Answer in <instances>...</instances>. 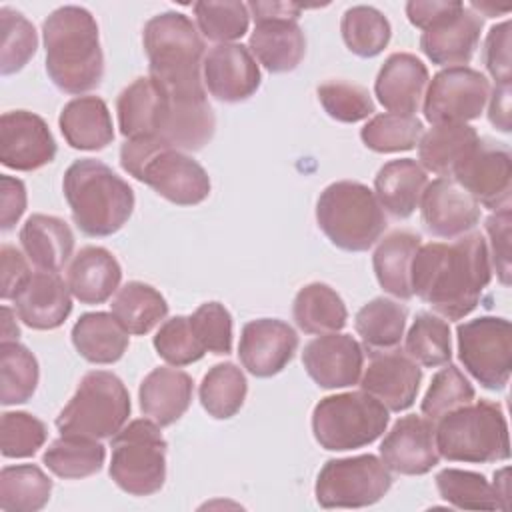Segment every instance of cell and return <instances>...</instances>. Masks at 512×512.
Returning <instances> with one entry per match:
<instances>
[{"label":"cell","instance_id":"680465c9","mask_svg":"<svg viewBox=\"0 0 512 512\" xmlns=\"http://www.w3.org/2000/svg\"><path fill=\"white\" fill-rule=\"evenodd\" d=\"M26 210V186L20 178L0 176V228L12 230Z\"/></svg>","mask_w":512,"mask_h":512},{"label":"cell","instance_id":"52a82bcc","mask_svg":"<svg viewBox=\"0 0 512 512\" xmlns=\"http://www.w3.org/2000/svg\"><path fill=\"white\" fill-rule=\"evenodd\" d=\"M132 404L124 382L108 370H92L82 376L74 396L56 416L60 434L104 440L116 436Z\"/></svg>","mask_w":512,"mask_h":512},{"label":"cell","instance_id":"3957f363","mask_svg":"<svg viewBox=\"0 0 512 512\" xmlns=\"http://www.w3.org/2000/svg\"><path fill=\"white\" fill-rule=\"evenodd\" d=\"M148 76L170 98H204V40L198 26L182 12L152 16L142 30Z\"/></svg>","mask_w":512,"mask_h":512},{"label":"cell","instance_id":"836d02e7","mask_svg":"<svg viewBox=\"0 0 512 512\" xmlns=\"http://www.w3.org/2000/svg\"><path fill=\"white\" fill-rule=\"evenodd\" d=\"M166 94L150 76H140L128 84L116 98V116L120 134L128 138L154 136L164 110Z\"/></svg>","mask_w":512,"mask_h":512},{"label":"cell","instance_id":"ffe728a7","mask_svg":"<svg viewBox=\"0 0 512 512\" xmlns=\"http://www.w3.org/2000/svg\"><path fill=\"white\" fill-rule=\"evenodd\" d=\"M204 88L220 102L248 100L260 88V68L248 46L238 42L216 44L204 56Z\"/></svg>","mask_w":512,"mask_h":512},{"label":"cell","instance_id":"d6986e66","mask_svg":"<svg viewBox=\"0 0 512 512\" xmlns=\"http://www.w3.org/2000/svg\"><path fill=\"white\" fill-rule=\"evenodd\" d=\"M380 460L404 476L430 472L440 460L434 422L416 414L398 418L380 444Z\"/></svg>","mask_w":512,"mask_h":512},{"label":"cell","instance_id":"681fc988","mask_svg":"<svg viewBox=\"0 0 512 512\" xmlns=\"http://www.w3.org/2000/svg\"><path fill=\"white\" fill-rule=\"evenodd\" d=\"M476 398V390L464 372L454 364H444L434 376L420 402V412L430 422H438L448 412L470 404Z\"/></svg>","mask_w":512,"mask_h":512},{"label":"cell","instance_id":"7c38bea8","mask_svg":"<svg viewBox=\"0 0 512 512\" xmlns=\"http://www.w3.org/2000/svg\"><path fill=\"white\" fill-rule=\"evenodd\" d=\"M490 98L488 78L470 66H448L432 76L422 112L434 124H466L480 118Z\"/></svg>","mask_w":512,"mask_h":512},{"label":"cell","instance_id":"f1b7e54d","mask_svg":"<svg viewBox=\"0 0 512 512\" xmlns=\"http://www.w3.org/2000/svg\"><path fill=\"white\" fill-rule=\"evenodd\" d=\"M60 132L74 150L96 152L112 144L114 126L106 102L98 96H76L58 116Z\"/></svg>","mask_w":512,"mask_h":512},{"label":"cell","instance_id":"8d00e7d4","mask_svg":"<svg viewBox=\"0 0 512 512\" xmlns=\"http://www.w3.org/2000/svg\"><path fill=\"white\" fill-rule=\"evenodd\" d=\"M408 310L404 304L378 296L366 302L354 318V328L362 338L364 348L370 352H386L394 350L402 338L406 328Z\"/></svg>","mask_w":512,"mask_h":512},{"label":"cell","instance_id":"7a4b0ae2","mask_svg":"<svg viewBox=\"0 0 512 512\" xmlns=\"http://www.w3.org/2000/svg\"><path fill=\"white\" fill-rule=\"evenodd\" d=\"M46 72L66 94H84L100 86L104 54L94 16L82 6H60L42 22Z\"/></svg>","mask_w":512,"mask_h":512},{"label":"cell","instance_id":"60d3db41","mask_svg":"<svg viewBox=\"0 0 512 512\" xmlns=\"http://www.w3.org/2000/svg\"><path fill=\"white\" fill-rule=\"evenodd\" d=\"M52 494V480L36 464L4 466L0 472V508L4 512L42 510Z\"/></svg>","mask_w":512,"mask_h":512},{"label":"cell","instance_id":"ac0fdd59","mask_svg":"<svg viewBox=\"0 0 512 512\" xmlns=\"http://www.w3.org/2000/svg\"><path fill=\"white\" fill-rule=\"evenodd\" d=\"M302 364L320 388H348L362 376L364 348L350 334H320L304 346Z\"/></svg>","mask_w":512,"mask_h":512},{"label":"cell","instance_id":"4316f807","mask_svg":"<svg viewBox=\"0 0 512 512\" xmlns=\"http://www.w3.org/2000/svg\"><path fill=\"white\" fill-rule=\"evenodd\" d=\"M248 50L268 72L284 74L298 68L306 54V38L296 20L290 18H264L248 40Z\"/></svg>","mask_w":512,"mask_h":512},{"label":"cell","instance_id":"8fae6325","mask_svg":"<svg viewBox=\"0 0 512 512\" xmlns=\"http://www.w3.org/2000/svg\"><path fill=\"white\" fill-rule=\"evenodd\" d=\"M458 358L486 390H502L512 370V326L502 316H480L458 324Z\"/></svg>","mask_w":512,"mask_h":512},{"label":"cell","instance_id":"7bdbcfd3","mask_svg":"<svg viewBox=\"0 0 512 512\" xmlns=\"http://www.w3.org/2000/svg\"><path fill=\"white\" fill-rule=\"evenodd\" d=\"M340 32L352 54L360 58H374L388 46L392 26L378 8L358 4L342 14Z\"/></svg>","mask_w":512,"mask_h":512},{"label":"cell","instance_id":"6f0895ef","mask_svg":"<svg viewBox=\"0 0 512 512\" xmlns=\"http://www.w3.org/2000/svg\"><path fill=\"white\" fill-rule=\"evenodd\" d=\"M0 270H2L0 296H2V300H14V296L20 292V288L32 276L30 266L18 248H14L10 244H2Z\"/></svg>","mask_w":512,"mask_h":512},{"label":"cell","instance_id":"816d5d0a","mask_svg":"<svg viewBox=\"0 0 512 512\" xmlns=\"http://www.w3.org/2000/svg\"><path fill=\"white\" fill-rule=\"evenodd\" d=\"M46 424L28 412H4L0 420V450L4 458H30L46 442Z\"/></svg>","mask_w":512,"mask_h":512},{"label":"cell","instance_id":"c3c4849f","mask_svg":"<svg viewBox=\"0 0 512 512\" xmlns=\"http://www.w3.org/2000/svg\"><path fill=\"white\" fill-rule=\"evenodd\" d=\"M38 36L34 24L18 10L0 8V72L2 76L22 70L36 54Z\"/></svg>","mask_w":512,"mask_h":512},{"label":"cell","instance_id":"d4e9b609","mask_svg":"<svg viewBox=\"0 0 512 512\" xmlns=\"http://www.w3.org/2000/svg\"><path fill=\"white\" fill-rule=\"evenodd\" d=\"M216 118L208 98H170L166 96L156 138L166 146L196 152L214 136Z\"/></svg>","mask_w":512,"mask_h":512},{"label":"cell","instance_id":"b9f144b4","mask_svg":"<svg viewBox=\"0 0 512 512\" xmlns=\"http://www.w3.org/2000/svg\"><path fill=\"white\" fill-rule=\"evenodd\" d=\"M248 382L234 362L214 364L202 378L198 396L208 416L216 420L232 418L244 404Z\"/></svg>","mask_w":512,"mask_h":512},{"label":"cell","instance_id":"f907efd6","mask_svg":"<svg viewBox=\"0 0 512 512\" xmlns=\"http://www.w3.org/2000/svg\"><path fill=\"white\" fill-rule=\"evenodd\" d=\"M316 92L324 112L338 122L354 124L374 114V100L360 84L334 78L322 82Z\"/></svg>","mask_w":512,"mask_h":512},{"label":"cell","instance_id":"d590c367","mask_svg":"<svg viewBox=\"0 0 512 512\" xmlns=\"http://www.w3.org/2000/svg\"><path fill=\"white\" fill-rule=\"evenodd\" d=\"M292 316L304 334L320 336L340 332L346 326L348 310L332 286L310 282L298 290L292 304Z\"/></svg>","mask_w":512,"mask_h":512},{"label":"cell","instance_id":"2e32d148","mask_svg":"<svg viewBox=\"0 0 512 512\" xmlns=\"http://www.w3.org/2000/svg\"><path fill=\"white\" fill-rule=\"evenodd\" d=\"M56 156V140L34 112L10 110L0 118V162L16 172H34Z\"/></svg>","mask_w":512,"mask_h":512},{"label":"cell","instance_id":"603a6c76","mask_svg":"<svg viewBox=\"0 0 512 512\" xmlns=\"http://www.w3.org/2000/svg\"><path fill=\"white\" fill-rule=\"evenodd\" d=\"M12 302L18 318L34 330H54L72 312V292L58 272H32Z\"/></svg>","mask_w":512,"mask_h":512},{"label":"cell","instance_id":"8992f818","mask_svg":"<svg viewBox=\"0 0 512 512\" xmlns=\"http://www.w3.org/2000/svg\"><path fill=\"white\" fill-rule=\"evenodd\" d=\"M316 222L324 236L346 252L372 248L386 230V216L374 192L354 180L332 182L320 192Z\"/></svg>","mask_w":512,"mask_h":512},{"label":"cell","instance_id":"9a60e30c","mask_svg":"<svg viewBox=\"0 0 512 512\" xmlns=\"http://www.w3.org/2000/svg\"><path fill=\"white\" fill-rule=\"evenodd\" d=\"M482 16L464 2L452 8L422 30L420 50L438 66H466L480 42Z\"/></svg>","mask_w":512,"mask_h":512},{"label":"cell","instance_id":"7402d4cb","mask_svg":"<svg viewBox=\"0 0 512 512\" xmlns=\"http://www.w3.org/2000/svg\"><path fill=\"white\" fill-rule=\"evenodd\" d=\"M418 208L426 230L438 238H460L480 222L478 202L452 178L428 182Z\"/></svg>","mask_w":512,"mask_h":512},{"label":"cell","instance_id":"f6af8a7d","mask_svg":"<svg viewBox=\"0 0 512 512\" xmlns=\"http://www.w3.org/2000/svg\"><path fill=\"white\" fill-rule=\"evenodd\" d=\"M36 356L16 342H0V402L4 406L28 402L38 386Z\"/></svg>","mask_w":512,"mask_h":512},{"label":"cell","instance_id":"5b68a950","mask_svg":"<svg viewBox=\"0 0 512 512\" xmlns=\"http://www.w3.org/2000/svg\"><path fill=\"white\" fill-rule=\"evenodd\" d=\"M438 454L450 462L490 464L510 456L508 422L502 406L492 400H472L438 420Z\"/></svg>","mask_w":512,"mask_h":512},{"label":"cell","instance_id":"94428289","mask_svg":"<svg viewBox=\"0 0 512 512\" xmlns=\"http://www.w3.org/2000/svg\"><path fill=\"white\" fill-rule=\"evenodd\" d=\"M302 10L304 8L294 2H250L248 4V12L254 18V22L264 18H290L298 22Z\"/></svg>","mask_w":512,"mask_h":512},{"label":"cell","instance_id":"44dd1931","mask_svg":"<svg viewBox=\"0 0 512 512\" xmlns=\"http://www.w3.org/2000/svg\"><path fill=\"white\" fill-rule=\"evenodd\" d=\"M298 350L296 330L280 318H258L244 324L238 356L242 366L256 378L282 372Z\"/></svg>","mask_w":512,"mask_h":512},{"label":"cell","instance_id":"277c9868","mask_svg":"<svg viewBox=\"0 0 512 512\" xmlns=\"http://www.w3.org/2000/svg\"><path fill=\"white\" fill-rule=\"evenodd\" d=\"M62 190L74 224L92 238L116 234L132 216L136 202L130 184L96 158L72 162L64 172Z\"/></svg>","mask_w":512,"mask_h":512},{"label":"cell","instance_id":"bcb514c9","mask_svg":"<svg viewBox=\"0 0 512 512\" xmlns=\"http://www.w3.org/2000/svg\"><path fill=\"white\" fill-rule=\"evenodd\" d=\"M424 134V124L416 116L406 114H376L360 130V138L366 148L390 154L406 152L418 146L420 136Z\"/></svg>","mask_w":512,"mask_h":512},{"label":"cell","instance_id":"e575fe53","mask_svg":"<svg viewBox=\"0 0 512 512\" xmlns=\"http://www.w3.org/2000/svg\"><path fill=\"white\" fill-rule=\"evenodd\" d=\"M420 244L422 238L410 230H394L378 242L372 254V266L384 292L400 300L414 296L410 286V266Z\"/></svg>","mask_w":512,"mask_h":512},{"label":"cell","instance_id":"ba28073f","mask_svg":"<svg viewBox=\"0 0 512 512\" xmlns=\"http://www.w3.org/2000/svg\"><path fill=\"white\" fill-rule=\"evenodd\" d=\"M388 408L364 390L322 398L312 410V434L330 452L364 448L388 426Z\"/></svg>","mask_w":512,"mask_h":512},{"label":"cell","instance_id":"f35d334b","mask_svg":"<svg viewBox=\"0 0 512 512\" xmlns=\"http://www.w3.org/2000/svg\"><path fill=\"white\" fill-rule=\"evenodd\" d=\"M106 460V448L100 440L62 434L42 454V464L58 478L82 480L100 472Z\"/></svg>","mask_w":512,"mask_h":512},{"label":"cell","instance_id":"f546056e","mask_svg":"<svg viewBox=\"0 0 512 512\" xmlns=\"http://www.w3.org/2000/svg\"><path fill=\"white\" fill-rule=\"evenodd\" d=\"M20 246L38 270L60 272L72 258L74 234L58 216L32 214L20 228Z\"/></svg>","mask_w":512,"mask_h":512},{"label":"cell","instance_id":"ab89813d","mask_svg":"<svg viewBox=\"0 0 512 512\" xmlns=\"http://www.w3.org/2000/svg\"><path fill=\"white\" fill-rule=\"evenodd\" d=\"M442 500L460 510H508L510 504L484 474L460 468H444L436 474Z\"/></svg>","mask_w":512,"mask_h":512},{"label":"cell","instance_id":"e0dca14e","mask_svg":"<svg viewBox=\"0 0 512 512\" xmlns=\"http://www.w3.org/2000/svg\"><path fill=\"white\" fill-rule=\"evenodd\" d=\"M368 366L362 368L360 388L382 402L388 412L408 410L420 390L422 368L400 350L370 352Z\"/></svg>","mask_w":512,"mask_h":512},{"label":"cell","instance_id":"11a10c76","mask_svg":"<svg viewBox=\"0 0 512 512\" xmlns=\"http://www.w3.org/2000/svg\"><path fill=\"white\" fill-rule=\"evenodd\" d=\"M510 226H512V212L510 208H502L492 212L486 218V234H488V256L490 266L496 270L498 280L504 286H510Z\"/></svg>","mask_w":512,"mask_h":512},{"label":"cell","instance_id":"d6a6232c","mask_svg":"<svg viewBox=\"0 0 512 512\" xmlns=\"http://www.w3.org/2000/svg\"><path fill=\"white\" fill-rule=\"evenodd\" d=\"M72 344L76 352L92 364L118 362L130 342L126 328L112 312H86L72 326Z\"/></svg>","mask_w":512,"mask_h":512},{"label":"cell","instance_id":"9f6ffc18","mask_svg":"<svg viewBox=\"0 0 512 512\" xmlns=\"http://www.w3.org/2000/svg\"><path fill=\"white\" fill-rule=\"evenodd\" d=\"M484 64L488 74L498 86H510L512 64H510V20L494 24L488 30L484 42Z\"/></svg>","mask_w":512,"mask_h":512},{"label":"cell","instance_id":"83f0119b","mask_svg":"<svg viewBox=\"0 0 512 512\" xmlns=\"http://www.w3.org/2000/svg\"><path fill=\"white\" fill-rule=\"evenodd\" d=\"M122 268L116 256L102 246L80 248L68 268L66 282L76 300L82 304H102L118 292Z\"/></svg>","mask_w":512,"mask_h":512},{"label":"cell","instance_id":"f5cc1de1","mask_svg":"<svg viewBox=\"0 0 512 512\" xmlns=\"http://www.w3.org/2000/svg\"><path fill=\"white\" fill-rule=\"evenodd\" d=\"M156 354L170 366H188L198 362L206 350L196 338L190 316H174L160 324L154 336Z\"/></svg>","mask_w":512,"mask_h":512},{"label":"cell","instance_id":"4dcf8cb0","mask_svg":"<svg viewBox=\"0 0 512 512\" xmlns=\"http://www.w3.org/2000/svg\"><path fill=\"white\" fill-rule=\"evenodd\" d=\"M428 186L426 170L412 158L386 162L374 178V196L394 218H408L420 206Z\"/></svg>","mask_w":512,"mask_h":512},{"label":"cell","instance_id":"4fadbf2b","mask_svg":"<svg viewBox=\"0 0 512 512\" xmlns=\"http://www.w3.org/2000/svg\"><path fill=\"white\" fill-rule=\"evenodd\" d=\"M452 180L462 186L478 206L492 212L510 208L512 156L508 146L480 138L472 152L460 162Z\"/></svg>","mask_w":512,"mask_h":512},{"label":"cell","instance_id":"30bf717a","mask_svg":"<svg viewBox=\"0 0 512 512\" xmlns=\"http://www.w3.org/2000/svg\"><path fill=\"white\" fill-rule=\"evenodd\" d=\"M392 474L374 454L328 460L316 478L314 494L322 508H364L386 496Z\"/></svg>","mask_w":512,"mask_h":512},{"label":"cell","instance_id":"91938a15","mask_svg":"<svg viewBox=\"0 0 512 512\" xmlns=\"http://www.w3.org/2000/svg\"><path fill=\"white\" fill-rule=\"evenodd\" d=\"M488 120L500 132H510V86H494L490 88L488 98Z\"/></svg>","mask_w":512,"mask_h":512},{"label":"cell","instance_id":"5bb4252c","mask_svg":"<svg viewBox=\"0 0 512 512\" xmlns=\"http://www.w3.org/2000/svg\"><path fill=\"white\" fill-rule=\"evenodd\" d=\"M176 206H196L210 196V176L186 152L162 146L142 166L138 178Z\"/></svg>","mask_w":512,"mask_h":512},{"label":"cell","instance_id":"1f68e13d","mask_svg":"<svg viewBox=\"0 0 512 512\" xmlns=\"http://www.w3.org/2000/svg\"><path fill=\"white\" fill-rule=\"evenodd\" d=\"M478 140V132L468 124H434L418 140V164L440 178H452Z\"/></svg>","mask_w":512,"mask_h":512},{"label":"cell","instance_id":"74e56055","mask_svg":"<svg viewBox=\"0 0 512 512\" xmlns=\"http://www.w3.org/2000/svg\"><path fill=\"white\" fill-rule=\"evenodd\" d=\"M110 308L126 332L134 336L148 334L168 314L166 298L154 286L138 280L118 288Z\"/></svg>","mask_w":512,"mask_h":512},{"label":"cell","instance_id":"7dc6e473","mask_svg":"<svg viewBox=\"0 0 512 512\" xmlns=\"http://www.w3.org/2000/svg\"><path fill=\"white\" fill-rule=\"evenodd\" d=\"M200 34L218 44H232L248 32V4L238 0H200L194 6Z\"/></svg>","mask_w":512,"mask_h":512},{"label":"cell","instance_id":"db71d44e","mask_svg":"<svg viewBox=\"0 0 512 512\" xmlns=\"http://www.w3.org/2000/svg\"><path fill=\"white\" fill-rule=\"evenodd\" d=\"M190 324L206 352L218 356L232 352V316L224 304L216 300L200 304L190 314Z\"/></svg>","mask_w":512,"mask_h":512},{"label":"cell","instance_id":"6da1fadb","mask_svg":"<svg viewBox=\"0 0 512 512\" xmlns=\"http://www.w3.org/2000/svg\"><path fill=\"white\" fill-rule=\"evenodd\" d=\"M492 280L488 244L468 232L454 242L420 244L410 266V286L444 320L468 316Z\"/></svg>","mask_w":512,"mask_h":512},{"label":"cell","instance_id":"cb8c5ba5","mask_svg":"<svg viewBox=\"0 0 512 512\" xmlns=\"http://www.w3.org/2000/svg\"><path fill=\"white\" fill-rule=\"evenodd\" d=\"M430 82L426 64L410 52L390 54L378 70L374 94L392 114L414 116Z\"/></svg>","mask_w":512,"mask_h":512},{"label":"cell","instance_id":"9c48e42d","mask_svg":"<svg viewBox=\"0 0 512 512\" xmlns=\"http://www.w3.org/2000/svg\"><path fill=\"white\" fill-rule=\"evenodd\" d=\"M108 474L130 496H152L166 480L168 444L160 426L150 418L132 420L110 442Z\"/></svg>","mask_w":512,"mask_h":512},{"label":"cell","instance_id":"ee69618b","mask_svg":"<svg viewBox=\"0 0 512 512\" xmlns=\"http://www.w3.org/2000/svg\"><path fill=\"white\" fill-rule=\"evenodd\" d=\"M404 352L424 368H438L452 358L450 326L442 316L418 312L408 334L404 336Z\"/></svg>","mask_w":512,"mask_h":512},{"label":"cell","instance_id":"6125c7cd","mask_svg":"<svg viewBox=\"0 0 512 512\" xmlns=\"http://www.w3.org/2000/svg\"><path fill=\"white\" fill-rule=\"evenodd\" d=\"M0 314H2V340L0 342H16L20 336V328L14 322L12 310L8 306H2Z\"/></svg>","mask_w":512,"mask_h":512},{"label":"cell","instance_id":"484cf974","mask_svg":"<svg viewBox=\"0 0 512 512\" xmlns=\"http://www.w3.org/2000/svg\"><path fill=\"white\" fill-rule=\"evenodd\" d=\"M194 382L178 366H158L144 376L138 388L140 410L160 428L180 420L190 408Z\"/></svg>","mask_w":512,"mask_h":512}]
</instances>
